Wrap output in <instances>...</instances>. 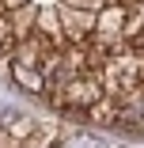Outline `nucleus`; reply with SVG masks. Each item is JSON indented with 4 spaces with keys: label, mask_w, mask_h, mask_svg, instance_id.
I'll use <instances>...</instances> for the list:
<instances>
[{
    "label": "nucleus",
    "mask_w": 144,
    "mask_h": 148,
    "mask_svg": "<svg viewBox=\"0 0 144 148\" xmlns=\"http://www.w3.org/2000/svg\"><path fill=\"white\" fill-rule=\"evenodd\" d=\"M12 76H15V84L19 87H27V91H46V76L34 69V65H12Z\"/></svg>",
    "instance_id": "f257e3e1"
},
{
    "label": "nucleus",
    "mask_w": 144,
    "mask_h": 148,
    "mask_svg": "<svg viewBox=\"0 0 144 148\" xmlns=\"http://www.w3.org/2000/svg\"><path fill=\"white\" fill-rule=\"evenodd\" d=\"M61 148H102V140H95L91 133H72V137H65Z\"/></svg>",
    "instance_id": "f03ea898"
}]
</instances>
